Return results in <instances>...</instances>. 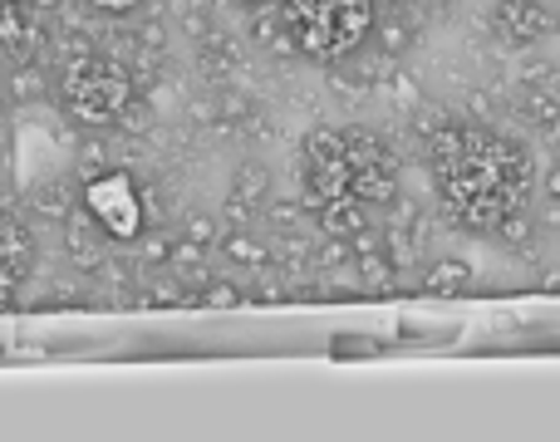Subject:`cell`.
Returning a JSON list of instances; mask_svg holds the SVG:
<instances>
[{
    "instance_id": "cell-29",
    "label": "cell",
    "mask_w": 560,
    "mask_h": 442,
    "mask_svg": "<svg viewBox=\"0 0 560 442\" xmlns=\"http://www.w3.org/2000/svg\"><path fill=\"white\" fill-rule=\"evenodd\" d=\"M242 5H261V0H242Z\"/></svg>"
},
{
    "instance_id": "cell-18",
    "label": "cell",
    "mask_w": 560,
    "mask_h": 442,
    "mask_svg": "<svg viewBox=\"0 0 560 442\" xmlns=\"http://www.w3.org/2000/svg\"><path fill=\"white\" fill-rule=\"evenodd\" d=\"M167 260H173V241L148 236L143 246H138V266L143 270H167Z\"/></svg>"
},
{
    "instance_id": "cell-4",
    "label": "cell",
    "mask_w": 560,
    "mask_h": 442,
    "mask_svg": "<svg viewBox=\"0 0 560 442\" xmlns=\"http://www.w3.org/2000/svg\"><path fill=\"white\" fill-rule=\"evenodd\" d=\"M300 202L305 212H319L325 202L354 197V158H349L345 128H315L300 148Z\"/></svg>"
},
{
    "instance_id": "cell-21",
    "label": "cell",
    "mask_w": 560,
    "mask_h": 442,
    "mask_svg": "<svg viewBox=\"0 0 560 442\" xmlns=\"http://www.w3.org/2000/svg\"><path fill=\"white\" fill-rule=\"evenodd\" d=\"M187 236L202 241V246H212V241H217V221L212 217H192V221H187Z\"/></svg>"
},
{
    "instance_id": "cell-3",
    "label": "cell",
    "mask_w": 560,
    "mask_h": 442,
    "mask_svg": "<svg viewBox=\"0 0 560 442\" xmlns=\"http://www.w3.org/2000/svg\"><path fill=\"white\" fill-rule=\"evenodd\" d=\"M133 104V74L114 59H79L65 74V108L89 128L118 124V114Z\"/></svg>"
},
{
    "instance_id": "cell-30",
    "label": "cell",
    "mask_w": 560,
    "mask_h": 442,
    "mask_svg": "<svg viewBox=\"0 0 560 442\" xmlns=\"http://www.w3.org/2000/svg\"><path fill=\"white\" fill-rule=\"evenodd\" d=\"M0 108H5V104H0Z\"/></svg>"
},
{
    "instance_id": "cell-26",
    "label": "cell",
    "mask_w": 560,
    "mask_h": 442,
    "mask_svg": "<svg viewBox=\"0 0 560 442\" xmlns=\"http://www.w3.org/2000/svg\"><path fill=\"white\" fill-rule=\"evenodd\" d=\"M30 5H35V10H59L65 0H30Z\"/></svg>"
},
{
    "instance_id": "cell-23",
    "label": "cell",
    "mask_w": 560,
    "mask_h": 442,
    "mask_svg": "<svg viewBox=\"0 0 560 442\" xmlns=\"http://www.w3.org/2000/svg\"><path fill=\"white\" fill-rule=\"evenodd\" d=\"M374 339H335V354L339 359H349V354H374Z\"/></svg>"
},
{
    "instance_id": "cell-9",
    "label": "cell",
    "mask_w": 560,
    "mask_h": 442,
    "mask_svg": "<svg viewBox=\"0 0 560 442\" xmlns=\"http://www.w3.org/2000/svg\"><path fill=\"white\" fill-rule=\"evenodd\" d=\"M266 202H271V173H266L261 163L236 167V177H232V212L236 217H252L256 207H266Z\"/></svg>"
},
{
    "instance_id": "cell-17",
    "label": "cell",
    "mask_w": 560,
    "mask_h": 442,
    "mask_svg": "<svg viewBox=\"0 0 560 442\" xmlns=\"http://www.w3.org/2000/svg\"><path fill=\"white\" fill-rule=\"evenodd\" d=\"M266 217L280 226V236H290V231L300 226V217H305V202H285V197H271L266 202Z\"/></svg>"
},
{
    "instance_id": "cell-7",
    "label": "cell",
    "mask_w": 560,
    "mask_h": 442,
    "mask_svg": "<svg viewBox=\"0 0 560 442\" xmlns=\"http://www.w3.org/2000/svg\"><path fill=\"white\" fill-rule=\"evenodd\" d=\"M104 241L108 236L89 217H69L65 221V251H69V260H74V266L104 270Z\"/></svg>"
},
{
    "instance_id": "cell-6",
    "label": "cell",
    "mask_w": 560,
    "mask_h": 442,
    "mask_svg": "<svg viewBox=\"0 0 560 442\" xmlns=\"http://www.w3.org/2000/svg\"><path fill=\"white\" fill-rule=\"evenodd\" d=\"M492 30L506 45H532V39H541L551 30V5L546 0H497Z\"/></svg>"
},
{
    "instance_id": "cell-19",
    "label": "cell",
    "mask_w": 560,
    "mask_h": 442,
    "mask_svg": "<svg viewBox=\"0 0 560 442\" xmlns=\"http://www.w3.org/2000/svg\"><path fill=\"white\" fill-rule=\"evenodd\" d=\"M10 94H15V98H39V94H45V79H39V69H15V79H10Z\"/></svg>"
},
{
    "instance_id": "cell-13",
    "label": "cell",
    "mask_w": 560,
    "mask_h": 442,
    "mask_svg": "<svg viewBox=\"0 0 560 442\" xmlns=\"http://www.w3.org/2000/svg\"><path fill=\"white\" fill-rule=\"evenodd\" d=\"M202 260H207V246H202V241L183 236V241H173V260H167V270H177V280H187L192 270H202Z\"/></svg>"
},
{
    "instance_id": "cell-5",
    "label": "cell",
    "mask_w": 560,
    "mask_h": 442,
    "mask_svg": "<svg viewBox=\"0 0 560 442\" xmlns=\"http://www.w3.org/2000/svg\"><path fill=\"white\" fill-rule=\"evenodd\" d=\"M79 212L94 221L108 241H138L143 236V221H148V207H143V193L128 173H98L84 183L79 193Z\"/></svg>"
},
{
    "instance_id": "cell-15",
    "label": "cell",
    "mask_w": 560,
    "mask_h": 442,
    "mask_svg": "<svg viewBox=\"0 0 560 442\" xmlns=\"http://www.w3.org/2000/svg\"><path fill=\"white\" fill-rule=\"evenodd\" d=\"M242 300H246L242 286H232V280H207L202 295H197V305H202V310H236Z\"/></svg>"
},
{
    "instance_id": "cell-12",
    "label": "cell",
    "mask_w": 560,
    "mask_h": 442,
    "mask_svg": "<svg viewBox=\"0 0 560 442\" xmlns=\"http://www.w3.org/2000/svg\"><path fill=\"white\" fill-rule=\"evenodd\" d=\"M30 260H35V241H30L25 226H15V221L0 217V266L10 270H25Z\"/></svg>"
},
{
    "instance_id": "cell-28",
    "label": "cell",
    "mask_w": 560,
    "mask_h": 442,
    "mask_svg": "<svg viewBox=\"0 0 560 442\" xmlns=\"http://www.w3.org/2000/svg\"><path fill=\"white\" fill-rule=\"evenodd\" d=\"M0 5H20V0H0Z\"/></svg>"
},
{
    "instance_id": "cell-16",
    "label": "cell",
    "mask_w": 560,
    "mask_h": 442,
    "mask_svg": "<svg viewBox=\"0 0 560 442\" xmlns=\"http://www.w3.org/2000/svg\"><path fill=\"white\" fill-rule=\"evenodd\" d=\"M0 45L5 49H30V25L20 5H0Z\"/></svg>"
},
{
    "instance_id": "cell-22",
    "label": "cell",
    "mask_w": 560,
    "mask_h": 442,
    "mask_svg": "<svg viewBox=\"0 0 560 442\" xmlns=\"http://www.w3.org/2000/svg\"><path fill=\"white\" fill-rule=\"evenodd\" d=\"M89 5H94L98 15H133L143 0H89Z\"/></svg>"
},
{
    "instance_id": "cell-1",
    "label": "cell",
    "mask_w": 560,
    "mask_h": 442,
    "mask_svg": "<svg viewBox=\"0 0 560 442\" xmlns=\"http://www.w3.org/2000/svg\"><path fill=\"white\" fill-rule=\"evenodd\" d=\"M447 217L472 231H502L532 197V153L492 128H443L428 143Z\"/></svg>"
},
{
    "instance_id": "cell-20",
    "label": "cell",
    "mask_w": 560,
    "mask_h": 442,
    "mask_svg": "<svg viewBox=\"0 0 560 442\" xmlns=\"http://www.w3.org/2000/svg\"><path fill=\"white\" fill-rule=\"evenodd\" d=\"M143 114H148V108L138 104V94H133V104H128L124 114H118V124H114V128H128V133H143V128H148V118H143Z\"/></svg>"
},
{
    "instance_id": "cell-27",
    "label": "cell",
    "mask_w": 560,
    "mask_h": 442,
    "mask_svg": "<svg viewBox=\"0 0 560 442\" xmlns=\"http://www.w3.org/2000/svg\"><path fill=\"white\" fill-rule=\"evenodd\" d=\"M374 5H378V10H394V5H398V0H374Z\"/></svg>"
},
{
    "instance_id": "cell-14",
    "label": "cell",
    "mask_w": 560,
    "mask_h": 442,
    "mask_svg": "<svg viewBox=\"0 0 560 442\" xmlns=\"http://www.w3.org/2000/svg\"><path fill=\"white\" fill-rule=\"evenodd\" d=\"M374 35H378V49H384V55L413 49V25H408V20H384V25L374 20Z\"/></svg>"
},
{
    "instance_id": "cell-11",
    "label": "cell",
    "mask_w": 560,
    "mask_h": 442,
    "mask_svg": "<svg viewBox=\"0 0 560 442\" xmlns=\"http://www.w3.org/2000/svg\"><path fill=\"white\" fill-rule=\"evenodd\" d=\"M222 251H226V260H236V266H246V270H266V266H271V246H266V241H256L252 231H226Z\"/></svg>"
},
{
    "instance_id": "cell-10",
    "label": "cell",
    "mask_w": 560,
    "mask_h": 442,
    "mask_svg": "<svg viewBox=\"0 0 560 442\" xmlns=\"http://www.w3.org/2000/svg\"><path fill=\"white\" fill-rule=\"evenodd\" d=\"M423 290H428V295H463V290H472V266H467V260H457V256L433 260V266H428V276H423Z\"/></svg>"
},
{
    "instance_id": "cell-2",
    "label": "cell",
    "mask_w": 560,
    "mask_h": 442,
    "mask_svg": "<svg viewBox=\"0 0 560 442\" xmlns=\"http://www.w3.org/2000/svg\"><path fill=\"white\" fill-rule=\"evenodd\" d=\"M374 0H280V25L295 39L300 55L345 59L359 39L374 35Z\"/></svg>"
},
{
    "instance_id": "cell-24",
    "label": "cell",
    "mask_w": 560,
    "mask_h": 442,
    "mask_svg": "<svg viewBox=\"0 0 560 442\" xmlns=\"http://www.w3.org/2000/svg\"><path fill=\"white\" fill-rule=\"evenodd\" d=\"M39 212H49V217L65 212V197H59V187H45V197H39Z\"/></svg>"
},
{
    "instance_id": "cell-25",
    "label": "cell",
    "mask_w": 560,
    "mask_h": 442,
    "mask_svg": "<svg viewBox=\"0 0 560 442\" xmlns=\"http://www.w3.org/2000/svg\"><path fill=\"white\" fill-rule=\"evenodd\" d=\"M541 193L551 197V202L560 207V163H551V173H546V183H541Z\"/></svg>"
},
{
    "instance_id": "cell-8",
    "label": "cell",
    "mask_w": 560,
    "mask_h": 442,
    "mask_svg": "<svg viewBox=\"0 0 560 442\" xmlns=\"http://www.w3.org/2000/svg\"><path fill=\"white\" fill-rule=\"evenodd\" d=\"M516 118L536 133H560V98L546 84H526V94L516 98Z\"/></svg>"
}]
</instances>
